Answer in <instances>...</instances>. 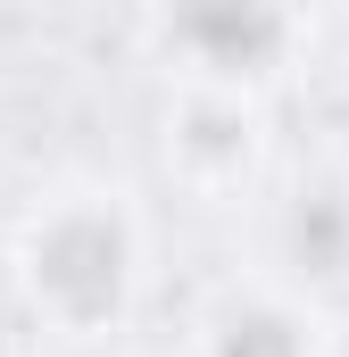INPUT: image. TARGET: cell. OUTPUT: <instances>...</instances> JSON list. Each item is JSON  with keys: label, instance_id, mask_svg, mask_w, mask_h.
<instances>
[{"label": "cell", "instance_id": "8992f818", "mask_svg": "<svg viewBox=\"0 0 349 357\" xmlns=\"http://www.w3.org/2000/svg\"><path fill=\"white\" fill-rule=\"evenodd\" d=\"M17 316V291H8V266H0V324Z\"/></svg>", "mask_w": 349, "mask_h": 357}, {"label": "cell", "instance_id": "7a4b0ae2", "mask_svg": "<svg viewBox=\"0 0 349 357\" xmlns=\"http://www.w3.org/2000/svg\"><path fill=\"white\" fill-rule=\"evenodd\" d=\"M158 167L191 199H258L266 183V100L225 84H174L158 108Z\"/></svg>", "mask_w": 349, "mask_h": 357}, {"label": "cell", "instance_id": "52a82bcc", "mask_svg": "<svg viewBox=\"0 0 349 357\" xmlns=\"http://www.w3.org/2000/svg\"><path fill=\"white\" fill-rule=\"evenodd\" d=\"M59 357H117V349H59Z\"/></svg>", "mask_w": 349, "mask_h": 357}, {"label": "cell", "instance_id": "277c9868", "mask_svg": "<svg viewBox=\"0 0 349 357\" xmlns=\"http://www.w3.org/2000/svg\"><path fill=\"white\" fill-rule=\"evenodd\" d=\"M299 299L349 291V167H299L266 191V266Z\"/></svg>", "mask_w": 349, "mask_h": 357}, {"label": "cell", "instance_id": "6da1fadb", "mask_svg": "<svg viewBox=\"0 0 349 357\" xmlns=\"http://www.w3.org/2000/svg\"><path fill=\"white\" fill-rule=\"evenodd\" d=\"M0 266L17 291V316L34 333H50V349H108L142 307L150 233L117 183L75 175V183H50L17 216Z\"/></svg>", "mask_w": 349, "mask_h": 357}, {"label": "cell", "instance_id": "3957f363", "mask_svg": "<svg viewBox=\"0 0 349 357\" xmlns=\"http://www.w3.org/2000/svg\"><path fill=\"white\" fill-rule=\"evenodd\" d=\"M150 42L167 50L174 84H225L266 100L299 67L308 17H291V8H174V17H150Z\"/></svg>", "mask_w": 349, "mask_h": 357}, {"label": "cell", "instance_id": "5b68a950", "mask_svg": "<svg viewBox=\"0 0 349 357\" xmlns=\"http://www.w3.org/2000/svg\"><path fill=\"white\" fill-rule=\"evenodd\" d=\"M191 357H333V324L274 274H233L191 316Z\"/></svg>", "mask_w": 349, "mask_h": 357}]
</instances>
